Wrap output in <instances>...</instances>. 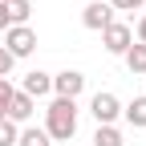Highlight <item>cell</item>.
Returning a JSON list of instances; mask_svg holds the SVG:
<instances>
[{
  "mask_svg": "<svg viewBox=\"0 0 146 146\" xmlns=\"http://www.w3.org/2000/svg\"><path fill=\"white\" fill-rule=\"evenodd\" d=\"M134 36H138V45H146V12L138 16V25H134Z\"/></svg>",
  "mask_w": 146,
  "mask_h": 146,
  "instance_id": "cell-18",
  "label": "cell"
},
{
  "mask_svg": "<svg viewBox=\"0 0 146 146\" xmlns=\"http://www.w3.org/2000/svg\"><path fill=\"white\" fill-rule=\"evenodd\" d=\"M89 114H94L98 126H114V122L122 118V102H118V94H110V89L94 94V98H89Z\"/></svg>",
  "mask_w": 146,
  "mask_h": 146,
  "instance_id": "cell-4",
  "label": "cell"
},
{
  "mask_svg": "<svg viewBox=\"0 0 146 146\" xmlns=\"http://www.w3.org/2000/svg\"><path fill=\"white\" fill-rule=\"evenodd\" d=\"M4 49L12 53V61L33 57V49H36V33H33L29 25H12V29H4Z\"/></svg>",
  "mask_w": 146,
  "mask_h": 146,
  "instance_id": "cell-3",
  "label": "cell"
},
{
  "mask_svg": "<svg viewBox=\"0 0 146 146\" xmlns=\"http://www.w3.org/2000/svg\"><path fill=\"white\" fill-rule=\"evenodd\" d=\"M4 8H8V21L12 25H29V16H33L29 0H4Z\"/></svg>",
  "mask_w": 146,
  "mask_h": 146,
  "instance_id": "cell-13",
  "label": "cell"
},
{
  "mask_svg": "<svg viewBox=\"0 0 146 146\" xmlns=\"http://www.w3.org/2000/svg\"><path fill=\"white\" fill-rule=\"evenodd\" d=\"M45 134L53 142H73V134H77V102L53 98L45 106Z\"/></svg>",
  "mask_w": 146,
  "mask_h": 146,
  "instance_id": "cell-1",
  "label": "cell"
},
{
  "mask_svg": "<svg viewBox=\"0 0 146 146\" xmlns=\"http://www.w3.org/2000/svg\"><path fill=\"white\" fill-rule=\"evenodd\" d=\"M21 94H29L33 102H36V98H49V94H53V73H45V69H29L25 81H21Z\"/></svg>",
  "mask_w": 146,
  "mask_h": 146,
  "instance_id": "cell-7",
  "label": "cell"
},
{
  "mask_svg": "<svg viewBox=\"0 0 146 146\" xmlns=\"http://www.w3.org/2000/svg\"><path fill=\"white\" fill-rule=\"evenodd\" d=\"M33 114H36V102H33L29 94H21V89H16L12 102H8V114H4V118H8V122H16V126H25Z\"/></svg>",
  "mask_w": 146,
  "mask_h": 146,
  "instance_id": "cell-8",
  "label": "cell"
},
{
  "mask_svg": "<svg viewBox=\"0 0 146 146\" xmlns=\"http://www.w3.org/2000/svg\"><path fill=\"white\" fill-rule=\"evenodd\" d=\"M106 4L114 8V12H138V8L146 4V0H106Z\"/></svg>",
  "mask_w": 146,
  "mask_h": 146,
  "instance_id": "cell-16",
  "label": "cell"
},
{
  "mask_svg": "<svg viewBox=\"0 0 146 146\" xmlns=\"http://www.w3.org/2000/svg\"><path fill=\"white\" fill-rule=\"evenodd\" d=\"M4 29H12V21H8V8H4V0H0V33Z\"/></svg>",
  "mask_w": 146,
  "mask_h": 146,
  "instance_id": "cell-19",
  "label": "cell"
},
{
  "mask_svg": "<svg viewBox=\"0 0 146 146\" xmlns=\"http://www.w3.org/2000/svg\"><path fill=\"white\" fill-rule=\"evenodd\" d=\"M12 65H16V61H12V53H8L4 45H0V81H4L8 73H12Z\"/></svg>",
  "mask_w": 146,
  "mask_h": 146,
  "instance_id": "cell-17",
  "label": "cell"
},
{
  "mask_svg": "<svg viewBox=\"0 0 146 146\" xmlns=\"http://www.w3.org/2000/svg\"><path fill=\"white\" fill-rule=\"evenodd\" d=\"M130 45H134V29L126 25V21H110L102 29V49L110 53V57H122Z\"/></svg>",
  "mask_w": 146,
  "mask_h": 146,
  "instance_id": "cell-2",
  "label": "cell"
},
{
  "mask_svg": "<svg viewBox=\"0 0 146 146\" xmlns=\"http://www.w3.org/2000/svg\"><path fill=\"white\" fill-rule=\"evenodd\" d=\"M122 61H126V69H130L134 77H142V73H146V45H138V41H134L130 49L122 53Z\"/></svg>",
  "mask_w": 146,
  "mask_h": 146,
  "instance_id": "cell-10",
  "label": "cell"
},
{
  "mask_svg": "<svg viewBox=\"0 0 146 146\" xmlns=\"http://www.w3.org/2000/svg\"><path fill=\"white\" fill-rule=\"evenodd\" d=\"M94 146H126V138H122L118 126H98L94 130Z\"/></svg>",
  "mask_w": 146,
  "mask_h": 146,
  "instance_id": "cell-12",
  "label": "cell"
},
{
  "mask_svg": "<svg viewBox=\"0 0 146 146\" xmlns=\"http://www.w3.org/2000/svg\"><path fill=\"white\" fill-rule=\"evenodd\" d=\"M16 146H53V138L45 134V126H25L21 138H16Z\"/></svg>",
  "mask_w": 146,
  "mask_h": 146,
  "instance_id": "cell-11",
  "label": "cell"
},
{
  "mask_svg": "<svg viewBox=\"0 0 146 146\" xmlns=\"http://www.w3.org/2000/svg\"><path fill=\"white\" fill-rule=\"evenodd\" d=\"M122 118L130 122L134 130H146V94L134 98V102H126V106H122Z\"/></svg>",
  "mask_w": 146,
  "mask_h": 146,
  "instance_id": "cell-9",
  "label": "cell"
},
{
  "mask_svg": "<svg viewBox=\"0 0 146 146\" xmlns=\"http://www.w3.org/2000/svg\"><path fill=\"white\" fill-rule=\"evenodd\" d=\"M110 21H114V8H110L106 0H89V4L81 8V25H85L89 33H102Z\"/></svg>",
  "mask_w": 146,
  "mask_h": 146,
  "instance_id": "cell-6",
  "label": "cell"
},
{
  "mask_svg": "<svg viewBox=\"0 0 146 146\" xmlns=\"http://www.w3.org/2000/svg\"><path fill=\"white\" fill-rule=\"evenodd\" d=\"M16 138H21V126L8 122V118H0V146H16Z\"/></svg>",
  "mask_w": 146,
  "mask_h": 146,
  "instance_id": "cell-14",
  "label": "cell"
},
{
  "mask_svg": "<svg viewBox=\"0 0 146 146\" xmlns=\"http://www.w3.org/2000/svg\"><path fill=\"white\" fill-rule=\"evenodd\" d=\"M81 94H85V73H81V69H61V73H53V98L77 102Z\"/></svg>",
  "mask_w": 146,
  "mask_h": 146,
  "instance_id": "cell-5",
  "label": "cell"
},
{
  "mask_svg": "<svg viewBox=\"0 0 146 146\" xmlns=\"http://www.w3.org/2000/svg\"><path fill=\"white\" fill-rule=\"evenodd\" d=\"M12 94H16V85L4 77V81H0V118H4L8 114V102H12Z\"/></svg>",
  "mask_w": 146,
  "mask_h": 146,
  "instance_id": "cell-15",
  "label": "cell"
}]
</instances>
